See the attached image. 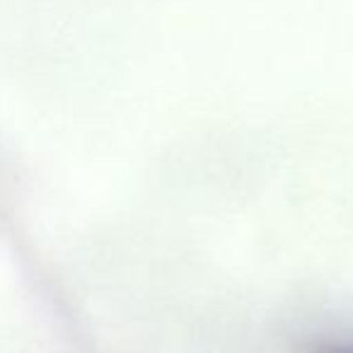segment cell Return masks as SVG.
<instances>
[{"label":"cell","mask_w":353,"mask_h":353,"mask_svg":"<svg viewBox=\"0 0 353 353\" xmlns=\"http://www.w3.org/2000/svg\"><path fill=\"white\" fill-rule=\"evenodd\" d=\"M303 353H353V334L317 339V341L307 343Z\"/></svg>","instance_id":"1"}]
</instances>
